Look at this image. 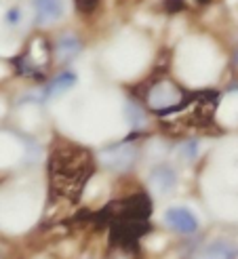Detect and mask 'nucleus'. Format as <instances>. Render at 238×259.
<instances>
[{"label":"nucleus","instance_id":"nucleus-1","mask_svg":"<svg viewBox=\"0 0 238 259\" xmlns=\"http://www.w3.org/2000/svg\"><path fill=\"white\" fill-rule=\"evenodd\" d=\"M93 173L91 154L85 150H68L57 152L51 158V184L57 194L65 198H78Z\"/></svg>","mask_w":238,"mask_h":259},{"label":"nucleus","instance_id":"nucleus-2","mask_svg":"<svg viewBox=\"0 0 238 259\" xmlns=\"http://www.w3.org/2000/svg\"><path fill=\"white\" fill-rule=\"evenodd\" d=\"M131 139H133V135H131L127 141H121V144H114V146H108V148L101 150L99 158H101V164L105 169H110L114 173H123V171H129L131 166L135 164L137 148L131 144Z\"/></svg>","mask_w":238,"mask_h":259},{"label":"nucleus","instance_id":"nucleus-3","mask_svg":"<svg viewBox=\"0 0 238 259\" xmlns=\"http://www.w3.org/2000/svg\"><path fill=\"white\" fill-rule=\"evenodd\" d=\"M179 97H181V93L173 82H158L148 93V103L161 114H167L173 110L175 103H179Z\"/></svg>","mask_w":238,"mask_h":259},{"label":"nucleus","instance_id":"nucleus-4","mask_svg":"<svg viewBox=\"0 0 238 259\" xmlns=\"http://www.w3.org/2000/svg\"><path fill=\"white\" fill-rule=\"evenodd\" d=\"M165 224L179 234L190 236L198 230V217L186 206H171L165 211Z\"/></svg>","mask_w":238,"mask_h":259},{"label":"nucleus","instance_id":"nucleus-5","mask_svg":"<svg viewBox=\"0 0 238 259\" xmlns=\"http://www.w3.org/2000/svg\"><path fill=\"white\" fill-rule=\"evenodd\" d=\"M177 171L171 164H158L150 171L148 175V184L152 186V190L156 194H171L177 186Z\"/></svg>","mask_w":238,"mask_h":259},{"label":"nucleus","instance_id":"nucleus-6","mask_svg":"<svg viewBox=\"0 0 238 259\" xmlns=\"http://www.w3.org/2000/svg\"><path fill=\"white\" fill-rule=\"evenodd\" d=\"M236 257H238V247L226 238L211 240L194 253V259H236Z\"/></svg>","mask_w":238,"mask_h":259},{"label":"nucleus","instance_id":"nucleus-7","mask_svg":"<svg viewBox=\"0 0 238 259\" xmlns=\"http://www.w3.org/2000/svg\"><path fill=\"white\" fill-rule=\"evenodd\" d=\"M78 82V76L72 72V70H65L61 74H57L55 78H53L45 91H43V101H51V99H57L61 95H65L70 89H74Z\"/></svg>","mask_w":238,"mask_h":259},{"label":"nucleus","instance_id":"nucleus-8","mask_svg":"<svg viewBox=\"0 0 238 259\" xmlns=\"http://www.w3.org/2000/svg\"><path fill=\"white\" fill-rule=\"evenodd\" d=\"M32 5L36 11V21L43 25L61 19L63 11H65L63 0H32Z\"/></svg>","mask_w":238,"mask_h":259},{"label":"nucleus","instance_id":"nucleus-9","mask_svg":"<svg viewBox=\"0 0 238 259\" xmlns=\"http://www.w3.org/2000/svg\"><path fill=\"white\" fill-rule=\"evenodd\" d=\"M83 51V42L78 40L74 34H61L55 42V55L61 63H70L74 61Z\"/></svg>","mask_w":238,"mask_h":259},{"label":"nucleus","instance_id":"nucleus-10","mask_svg":"<svg viewBox=\"0 0 238 259\" xmlns=\"http://www.w3.org/2000/svg\"><path fill=\"white\" fill-rule=\"evenodd\" d=\"M123 114H125L129 126L133 128V131H141V128L145 126V112H143V108L139 106V103H135V101H125Z\"/></svg>","mask_w":238,"mask_h":259},{"label":"nucleus","instance_id":"nucleus-11","mask_svg":"<svg viewBox=\"0 0 238 259\" xmlns=\"http://www.w3.org/2000/svg\"><path fill=\"white\" fill-rule=\"evenodd\" d=\"M198 152H201V144H198V139H186L177 148V156L183 162H194L198 158Z\"/></svg>","mask_w":238,"mask_h":259},{"label":"nucleus","instance_id":"nucleus-12","mask_svg":"<svg viewBox=\"0 0 238 259\" xmlns=\"http://www.w3.org/2000/svg\"><path fill=\"white\" fill-rule=\"evenodd\" d=\"M21 17H23L21 9H19V7H13V9H9V11L5 13V23H7V25H19V23H21Z\"/></svg>","mask_w":238,"mask_h":259},{"label":"nucleus","instance_id":"nucleus-13","mask_svg":"<svg viewBox=\"0 0 238 259\" xmlns=\"http://www.w3.org/2000/svg\"><path fill=\"white\" fill-rule=\"evenodd\" d=\"M74 3H76V9L81 13H91V11H95L99 0H74Z\"/></svg>","mask_w":238,"mask_h":259},{"label":"nucleus","instance_id":"nucleus-14","mask_svg":"<svg viewBox=\"0 0 238 259\" xmlns=\"http://www.w3.org/2000/svg\"><path fill=\"white\" fill-rule=\"evenodd\" d=\"M230 91H238V82H234V84L230 87Z\"/></svg>","mask_w":238,"mask_h":259},{"label":"nucleus","instance_id":"nucleus-15","mask_svg":"<svg viewBox=\"0 0 238 259\" xmlns=\"http://www.w3.org/2000/svg\"><path fill=\"white\" fill-rule=\"evenodd\" d=\"M236 61H238V53H236Z\"/></svg>","mask_w":238,"mask_h":259},{"label":"nucleus","instance_id":"nucleus-16","mask_svg":"<svg viewBox=\"0 0 238 259\" xmlns=\"http://www.w3.org/2000/svg\"><path fill=\"white\" fill-rule=\"evenodd\" d=\"M201 3H207V0H201Z\"/></svg>","mask_w":238,"mask_h":259}]
</instances>
